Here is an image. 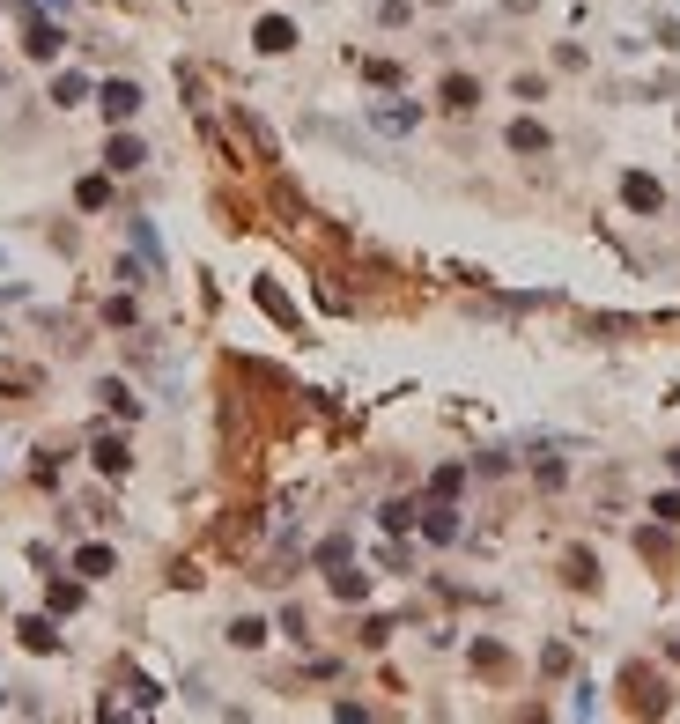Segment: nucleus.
<instances>
[{
  "instance_id": "nucleus-1",
  "label": "nucleus",
  "mask_w": 680,
  "mask_h": 724,
  "mask_svg": "<svg viewBox=\"0 0 680 724\" xmlns=\"http://www.w3.org/2000/svg\"><path fill=\"white\" fill-rule=\"evenodd\" d=\"M437 104H444V111H459V119H466V111H474V104H481V82H474V74H444V89H437Z\"/></svg>"
},
{
  "instance_id": "nucleus-2",
  "label": "nucleus",
  "mask_w": 680,
  "mask_h": 724,
  "mask_svg": "<svg viewBox=\"0 0 680 724\" xmlns=\"http://www.w3.org/2000/svg\"><path fill=\"white\" fill-rule=\"evenodd\" d=\"M97 97H104V119H111V126H119V119H134V111H141V89H134V82H104Z\"/></svg>"
},
{
  "instance_id": "nucleus-3",
  "label": "nucleus",
  "mask_w": 680,
  "mask_h": 724,
  "mask_svg": "<svg viewBox=\"0 0 680 724\" xmlns=\"http://www.w3.org/2000/svg\"><path fill=\"white\" fill-rule=\"evenodd\" d=\"M104 163H111V170H141L148 156H141V141H134V133H111V148H104Z\"/></svg>"
},
{
  "instance_id": "nucleus-4",
  "label": "nucleus",
  "mask_w": 680,
  "mask_h": 724,
  "mask_svg": "<svg viewBox=\"0 0 680 724\" xmlns=\"http://www.w3.org/2000/svg\"><path fill=\"white\" fill-rule=\"evenodd\" d=\"M510 148H518V156H547V126L518 119V126H510Z\"/></svg>"
},
{
  "instance_id": "nucleus-5",
  "label": "nucleus",
  "mask_w": 680,
  "mask_h": 724,
  "mask_svg": "<svg viewBox=\"0 0 680 724\" xmlns=\"http://www.w3.org/2000/svg\"><path fill=\"white\" fill-rule=\"evenodd\" d=\"M621 193H629V207H636V215H658V207H666V193H658L651 178H629Z\"/></svg>"
},
{
  "instance_id": "nucleus-6",
  "label": "nucleus",
  "mask_w": 680,
  "mask_h": 724,
  "mask_svg": "<svg viewBox=\"0 0 680 724\" xmlns=\"http://www.w3.org/2000/svg\"><path fill=\"white\" fill-rule=\"evenodd\" d=\"M296 45V30L281 23V15H267V23H259V52H289Z\"/></svg>"
},
{
  "instance_id": "nucleus-7",
  "label": "nucleus",
  "mask_w": 680,
  "mask_h": 724,
  "mask_svg": "<svg viewBox=\"0 0 680 724\" xmlns=\"http://www.w3.org/2000/svg\"><path fill=\"white\" fill-rule=\"evenodd\" d=\"M30 60H60V30L52 23H30Z\"/></svg>"
},
{
  "instance_id": "nucleus-8",
  "label": "nucleus",
  "mask_w": 680,
  "mask_h": 724,
  "mask_svg": "<svg viewBox=\"0 0 680 724\" xmlns=\"http://www.w3.org/2000/svg\"><path fill=\"white\" fill-rule=\"evenodd\" d=\"M74 569H82V577H111V547H82Z\"/></svg>"
},
{
  "instance_id": "nucleus-9",
  "label": "nucleus",
  "mask_w": 680,
  "mask_h": 724,
  "mask_svg": "<svg viewBox=\"0 0 680 724\" xmlns=\"http://www.w3.org/2000/svg\"><path fill=\"white\" fill-rule=\"evenodd\" d=\"M363 592H370L363 569H340V577H333V599H363Z\"/></svg>"
},
{
  "instance_id": "nucleus-10",
  "label": "nucleus",
  "mask_w": 680,
  "mask_h": 724,
  "mask_svg": "<svg viewBox=\"0 0 680 724\" xmlns=\"http://www.w3.org/2000/svg\"><path fill=\"white\" fill-rule=\"evenodd\" d=\"M82 97H89L82 74H60V82H52V104H82Z\"/></svg>"
},
{
  "instance_id": "nucleus-11",
  "label": "nucleus",
  "mask_w": 680,
  "mask_h": 724,
  "mask_svg": "<svg viewBox=\"0 0 680 724\" xmlns=\"http://www.w3.org/2000/svg\"><path fill=\"white\" fill-rule=\"evenodd\" d=\"M230 643H237V651H259V643H267V621H237Z\"/></svg>"
},
{
  "instance_id": "nucleus-12",
  "label": "nucleus",
  "mask_w": 680,
  "mask_h": 724,
  "mask_svg": "<svg viewBox=\"0 0 680 724\" xmlns=\"http://www.w3.org/2000/svg\"><path fill=\"white\" fill-rule=\"evenodd\" d=\"M429 540H459V510H429Z\"/></svg>"
},
{
  "instance_id": "nucleus-13",
  "label": "nucleus",
  "mask_w": 680,
  "mask_h": 724,
  "mask_svg": "<svg viewBox=\"0 0 680 724\" xmlns=\"http://www.w3.org/2000/svg\"><path fill=\"white\" fill-rule=\"evenodd\" d=\"M97 473H126V444H111V436H104V444H97Z\"/></svg>"
},
{
  "instance_id": "nucleus-14",
  "label": "nucleus",
  "mask_w": 680,
  "mask_h": 724,
  "mask_svg": "<svg viewBox=\"0 0 680 724\" xmlns=\"http://www.w3.org/2000/svg\"><path fill=\"white\" fill-rule=\"evenodd\" d=\"M23 643H30V651H52L60 636H52V621H23Z\"/></svg>"
},
{
  "instance_id": "nucleus-15",
  "label": "nucleus",
  "mask_w": 680,
  "mask_h": 724,
  "mask_svg": "<svg viewBox=\"0 0 680 724\" xmlns=\"http://www.w3.org/2000/svg\"><path fill=\"white\" fill-rule=\"evenodd\" d=\"M651 518H666V525H680V495H658V503H651Z\"/></svg>"
}]
</instances>
